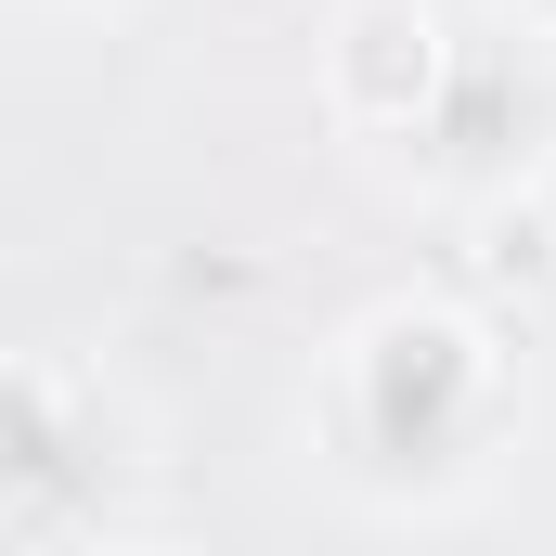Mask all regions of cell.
<instances>
[{
    "label": "cell",
    "mask_w": 556,
    "mask_h": 556,
    "mask_svg": "<svg viewBox=\"0 0 556 556\" xmlns=\"http://www.w3.org/2000/svg\"><path fill=\"white\" fill-rule=\"evenodd\" d=\"M311 453L363 518H453L492 492V466L518 453V350L492 311L389 285L324 337L311 376Z\"/></svg>",
    "instance_id": "1"
},
{
    "label": "cell",
    "mask_w": 556,
    "mask_h": 556,
    "mask_svg": "<svg viewBox=\"0 0 556 556\" xmlns=\"http://www.w3.org/2000/svg\"><path fill=\"white\" fill-rule=\"evenodd\" d=\"M39 13H78V26H117V13H142V0H39Z\"/></svg>",
    "instance_id": "6"
},
{
    "label": "cell",
    "mask_w": 556,
    "mask_h": 556,
    "mask_svg": "<svg viewBox=\"0 0 556 556\" xmlns=\"http://www.w3.org/2000/svg\"><path fill=\"white\" fill-rule=\"evenodd\" d=\"M466 104V39L440 0H337L324 26V117L350 142H440Z\"/></svg>",
    "instance_id": "3"
},
{
    "label": "cell",
    "mask_w": 556,
    "mask_h": 556,
    "mask_svg": "<svg viewBox=\"0 0 556 556\" xmlns=\"http://www.w3.org/2000/svg\"><path fill=\"white\" fill-rule=\"evenodd\" d=\"M518 181H531V207H544V233H556V130L531 142V155H518Z\"/></svg>",
    "instance_id": "4"
},
{
    "label": "cell",
    "mask_w": 556,
    "mask_h": 556,
    "mask_svg": "<svg viewBox=\"0 0 556 556\" xmlns=\"http://www.w3.org/2000/svg\"><path fill=\"white\" fill-rule=\"evenodd\" d=\"M142 492V415L104 363L78 350H13L0 376V556H91L130 544Z\"/></svg>",
    "instance_id": "2"
},
{
    "label": "cell",
    "mask_w": 556,
    "mask_h": 556,
    "mask_svg": "<svg viewBox=\"0 0 556 556\" xmlns=\"http://www.w3.org/2000/svg\"><path fill=\"white\" fill-rule=\"evenodd\" d=\"M492 13H505V26H518L531 52H556V0H492Z\"/></svg>",
    "instance_id": "5"
}]
</instances>
